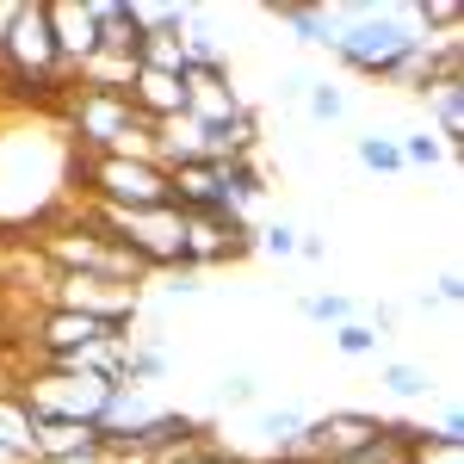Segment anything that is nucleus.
<instances>
[{
  "label": "nucleus",
  "instance_id": "f257e3e1",
  "mask_svg": "<svg viewBox=\"0 0 464 464\" xmlns=\"http://www.w3.org/2000/svg\"><path fill=\"white\" fill-rule=\"evenodd\" d=\"M334 13V63L341 69L365 74V81H384V74L421 44L409 6H372V0H353V6H328Z\"/></svg>",
  "mask_w": 464,
  "mask_h": 464
},
{
  "label": "nucleus",
  "instance_id": "f03ea898",
  "mask_svg": "<svg viewBox=\"0 0 464 464\" xmlns=\"http://www.w3.org/2000/svg\"><path fill=\"white\" fill-rule=\"evenodd\" d=\"M81 186L100 198V211H161L174 205L168 168L149 155H81Z\"/></svg>",
  "mask_w": 464,
  "mask_h": 464
},
{
  "label": "nucleus",
  "instance_id": "7ed1b4c3",
  "mask_svg": "<svg viewBox=\"0 0 464 464\" xmlns=\"http://www.w3.org/2000/svg\"><path fill=\"white\" fill-rule=\"evenodd\" d=\"M37 254H44L56 273H100V279H124V285H143V279H149L143 260L118 248L93 217H69V223H56V229L37 242Z\"/></svg>",
  "mask_w": 464,
  "mask_h": 464
},
{
  "label": "nucleus",
  "instance_id": "20e7f679",
  "mask_svg": "<svg viewBox=\"0 0 464 464\" xmlns=\"http://www.w3.org/2000/svg\"><path fill=\"white\" fill-rule=\"evenodd\" d=\"M111 391L118 384L93 378V372H69V365H44L19 384V396H25V409L37 421H81V428H100Z\"/></svg>",
  "mask_w": 464,
  "mask_h": 464
},
{
  "label": "nucleus",
  "instance_id": "39448f33",
  "mask_svg": "<svg viewBox=\"0 0 464 464\" xmlns=\"http://www.w3.org/2000/svg\"><path fill=\"white\" fill-rule=\"evenodd\" d=\"M93 223L106 229L124 254L143 260V273H168L179 266V205H161V211H93Z\"/></svg>",
  "mask_w": 464,
  "mask_h": 464
},
{
  "label": "nucleus",
  "instance_id": "423d86ee",
  "mask_svg": "<svg viewBox=\"0 0 464 464\" xmlns=\"http://www.w3.org/2000/svg\"><path fill=\"white\" fill-rule=\"evenodd\" d=\"M50 304H56V310H74V316L106 322L118 334H130L137 316H143V291L124 285V279H100V273H56Z\"/></svg>",
  "mask_w": 464,
  "mask_h": 464
},
{
  "label": "nucleus",
  "instance_id": "0eeeda50",
  "mask_svg": "<svg viewBox=\"0 0 464 464\" xmlns=\"http://www.w3.org/2000/svg\"><path fill=\"white\" fill-rule=\"evenodd\" d=\"M384 433L378 415H365V409H328V415H310L304 433H297V464H347L353 452H365L372 440Z\"/></svg>",
  "mask_w": 464,
  "mask_h": 464
},
{
  "label": "nucleus",
  "instance_id": "6e6552de",
  "mask_svg": "<svg viewBox=\"0 0 464 464\" xmlns=\"http://www.w3.org/2000/svg\"><path fill=\"white\" fill-rule=\"evenodd\" d=\"M50 32H56L63 69L74 74L93 50H100V13H93V0H50Z\"/></svg>",
  "mask_w": 464,
  "mask_h": 464
},
{
  "label": "nucleus",
  "instance_id": "1a4fd4ad",
  "mask_svg": "<svg viewBox=\"0 0 464 464\" xmlns=\"http://www.w3.org/2000/svg\"><path fill=\"white\" fill-rule=\"evenodd\" d=\"M155 415H161V396L149 391V384H118L111 402H106V415H100V440H106L111 452H124Z\"/></svg>",
  "mask_w": 464,
  "mask_h": 464
},
{
  "label": "nucleus",
  "instance_id": "9d476101",
  "mask_svg": "<svg viewBox=\"0 0 464 464\" xmlns=\"http://www.w3.org/2000/svg\"><path fill=\"white\" fill-rule=\"evenodd\" d=\"M118 328H106V322H93V316H74V310H44V322H37V347H44V359L56 365V359H74V353H87V347H100V341H111Z\"/></svg>",
  "mask_w": 464,
  "mask_h": 464
},
{
  "label": "nucleus",
  "instance_id": "9b49d317",
  "mask_svg": "<svg viewBox=\"0 0 464 464\" xmlns=\"http://www.w3.org/2000/svg\"><path fill=\"white\" fill-rule=\"evenodd\" d=\"M179 81H186V118L192 124H223L242 111V93L229 87V63L223 69H186Z\"/></svg>",
  "mask_w": 464,
  "mask_h": 464
},
{
  "label": "nucleus",
  "instance_id": "f8f14e48",
  "mask_svg": "<svg viewBox=\"0 0 464 464\" xmlns=\"http://www.w3.org/2000/svg\"><path fill=\"white\" fill-rule=\"evenodd\" d=\"M137 118L149 124H168V118H186V81L179 74H155V69H137L130 74V93H124Z\"/></svg>",
  "mask_w": 464,
  "mask_h": 464
},
{
  "label": "nucleus",
  "instance_id": "ddd939ff",
  "mask_svg": "<svg viewBox=\"0 0 464 464\" xmlns=\"http://www.w3.org/2000/svg\"><path fill=\"white\" fill-rule=\"evenodd\" d=\"M421 100H428V111H433V137L459 155L464 149V74H433L428 87H421Z\"/></svg>",
  "mask_w": 464,
  "mask_h": 464
},
{
  "label": "nucleus",
  "instance_id": "4468645a",
  "mask_svg": "<svg viewBox=\"0 0 464 464\" xmlns=\"http://www.w3.org/2000/svg\"><path fill=\"white\" fill-rule=\"evenodd\" d=\"M100 446H106V440H100V428H81V421H37L32 459H37V464L87 459V452H100Z\"/></svg>",
  "mask_w": 464,
  "mask_h": 464
},
{
  "label": "nucleus",
  "instance_id": "2eb2a0df",
  "mask_svg": "<svg viewBox=\"0 0 464 464\" xmlns=\"http://www.w3.org/2000/svg\"><path fill=\"white\" fill-rule=\"evenodd\" d=\"M266 19L273 25H285L297 44H310V50H334V13L328 6H297V0H279V6H266Z\"/></svg>",
  "mask_w": 464,
  "mask_h": 464
},
{
  "label": "nucleus",
  "instance_id": "dca6fc26",
  "mask_svg": "<svg viewBox=\"0 0 464 464\" xmlns=\"http://www.w3.org/2000/svg\"><path fill=\"white\" fill-rule=\"evenodd\" d=\"M304 409H291V402H279V409H260L254 415V433H260V459H291L297 452V433H304Z\"/></svg>",
  "mask_w": 464,
  "mask_h": 464
},
{
  "label": "nucleus",
  "instance_id": "f3484780",
  "mask_svg": "<svg viewBox=\"0 0 464 464\" xmlns=\"http://www.w3.org/2000/svg\"><path fill=\"white\" fill-rule=\"evenodd\" d=\"M32 440H37V415L25 409V396H19V391H0V452L32 459Z\"/></svg>",
  "mask_w": 464,
  "mask_h": 464
},
{
  "label": "nucleus",
  "instance_id": "a211bd4d",
  "mask_svg": "<svg viewBox=\"0 0 464 464\" xmlns=\"http://www.w3.org/2000/svg\"><path fill=\"white\" fill-rule=\"evenodd\" d=\"M378 384L396 396V402H428L440 384H433V372L428 365H409V359H391L384 372H378Z\"/></svg>",
  "mask_w": 464,
  "mask_h": 464
},
{
  "label": "nucleus",
  "instance_id": "6ab92c4d",
  "mask_svg": "<svg viewBox=\"0 0 464 464\" xmlns=\"http://www.w3.org/2000/svg\"><path fill=\"white\" fill-rule=\"evenodd\" d=\"M297 310H304V322H316V328H341V322L359 316V297H347V291H310Z\"/></svg>",
  "mask_w": 464,
  "mask_h": 464
},
{
  "label": "nucleus",
  "instance_id": "aec40b11",
  "mask_svg": "<svg viewBox=\"0 0 464 464\" xmlns=\"http://www.w3.org/2000/svg\"><path fill=\"white\" fill-rule=\"evenodd\" d=\"M353 149H359V168H372V174H384V179L409 174V168H402V149H396V137H378V130H365Z\"/></svg>",
  "mask_w": 464,
  "mask_h": 464
},
{
  "label": "nucleus",
  "instance_id": "412c9836",
  "mask_svg": "<svg viewBox=\"0 0 464 464\" xmlns=\"http://www.w3.org/2000/svg\"><path fill=\"white\" fill-rule=\"evenodd\" d=\"M396 149H402V168H440V161L452 155V149L440 143V137H433L428 124H415L409 137H396Z\"/></svg>",
  "mask_w": 464,
  "mask_h": 464
},
{
  "label": "nucleus",
  "instance_id": "4be33fe9",
  "mask_svg": "<svg viewBox=\"0 0 464 464\" xmlns=\"http://www.w3.org/2000/svg\"><path fill=\"white\" fill-rule=\"evenodd\" d=\"M137 69L186 74V50H179V37H143V44H137Z\"/></svg>",
  "mask_w": 464,
  "mask_h": 464
},
{
  "label": "nucleus",
  "instance_id": "5701e85b",
  "mask_svg": "<svg viewBox=\"0 0 464 464\" xmlns=\"http://www.w3.org/2000/svg\"><path fill=\"white\" fill-rule=\"evenodd\" d=\"M304 111H310L316 124H341V118H347V93H341L334 81H310V93H304Z\"/></svg>",
  "mask_w": 464,
  "mask_h": 464
},
{
  "label": "nucleus",
  "instance_id": "b1692460",
  "mask_svg": "<svg viewBox=\"0 0 464 464\" xmlns=\"http://www.w3.org/2000/svg\"><path fill=\"white\" fill-rule=\"evenodd\" d=\"M328 341H334V353H347V359H365V353H378V328H365V322H341V328H328Z\"/></svg>",
  "mask_w": 464,
  "mask_h": 464
},
{
  "label": "nucleus",
  "instance_id": "393cba45",
  "mask_svg": "<svg viewBox=\"0 0 464 464\" xmlns=\"http://www.w3.org/2000/svg\"><path fill=\"white\" fill-rule=\"evenodd\" d=\"M260 402V378L254 372H223L217 378V409H254Z\"/></svg>",
  "mask_w": 464,
  "mask_h": 464
},
{
  "label": "nucleus",
  "instance_id": "a878e982",
  "mask_svg": "<svg viewBox=\"0 0 464 464\" xmlns=\"http://www.w3.org/2000/svg\"><path fill=\"white\" fill-rule=\"evenodd\" d=\"M254 248L273 254V260H291V254H297V223H285V217H279V223L254 229Z\"/></svg>",
  "mask_w": 464,
  "mask_h": 464
},
{
  "label": "nucleus",
  "instance_id": "bb28decb",
  "mask_svg": "<svg viewBox=\"0 0 464 464\" xmlns=\"http://www.w3.org/2000/svg\"><path fill=\"white\" fill-rule=\"evenodd\" d=\"M409 464H464V446H452V440H433V428L409 446Z\"/></svg>",
  "mask_w": 464,
  "mask_h": 464
},
{
  "label": "nucleus",
  "instance_id": "cd10ccee",
  "mask_svg": "<svg viewBox=\"0 0 464 464\" xmlns=\"http://www.w3.org/2000/svg\"><path fill=\"white\" fill-rule=\"evenodd\" d=\"M168 464H242V452H229L223 440H198V446H186V452L168 459Z\"/></svg>",
  "mask_w": 464,
  "mask_h": 464
},
{
  "label": "nucleus",
  "instance_id": "c85d7f7f",
  "mask_svg": "<svg viewBox=\"0 0 464 464\" xmlns=\"http://www.w3.org/2000/svg\"><path fill=\"white\" fill-rule=\"evenodd\" d=\"M310 81H316V74H304V69H285L279 81H273V100H279V106H304V93H310Z\"/></svg>",
  "mask_w": 464,
  "mask_h": 464
},
{
  "label": "nucleus",
  "instance_id": "c756f323",
  "mask_svg": "<svg viewBox=\"0 0 464 464\" xmlns=\"http://www.w3.org/2000/svg\"><path fill=\"white\" fill-rule=\"evenodd\" d=\"M161 291H168V297H198V291H205V273H192V266H168V273H161Z\"/></svg>",
  "mask_w": 464,
  "mask_h": 464
},
{
  "label": "nucleus",
  "instance_id": "7c9ffc66",
  "mask_svg": "<svg viewBox=\"0 0 464 464\" xmlns=\"http://www.w3.org/2000/svg\"><path fill=\"white\" fill-rule=\"evenodd\" d=\"M421 291H428V285H421ZM459 297H464V279H459V273H440V279H433V291H428L433 310H440V304H459Z\"/></svg>",
  "mask_w": 464,
  "mask_h": 464
},
{
  "label": "nucleus",
  "instance_id": "2f4dec72",
  "mask_svg": "<svg viewBox=\"0 0 464 464\" xmlns=\"http://www.w3.org/2000/svg\"><path fill=\"white\" fill-rule=\"evenodd\" d=\"M291 260H310V266H316V260H328V242L310 236V229H297V254H291Z\"/></svg>",
  "mask_w": 464,
  "mask_h": 464
},
{
  "label": "nucleus",
  "instance_id": "473e14b6",
  "mask_svg": "<svg viewBox=\"0 0 464 464\" xmlns=\"http://www.w3.org/2000/svg\"><path fill=\"white\" fill-rule=\"evenodd\" d=\"M56 464H130V459H118L111 446H100V452H87V459H56Z\"/></svg>",
  "mask_w": 464,
  "mask_h": 464
}]
</instances>
